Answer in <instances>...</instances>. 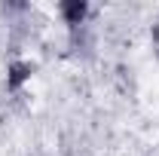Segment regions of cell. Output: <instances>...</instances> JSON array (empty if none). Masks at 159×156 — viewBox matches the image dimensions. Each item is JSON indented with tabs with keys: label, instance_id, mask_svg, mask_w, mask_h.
<instances>
[{
	"label": "cell",
	"instance_id": "cell-2",
	"mask_svg": "<svg viewBox=\"0 0 159 156\" xmlns=\"http://www.w3.org/2000/svg\"><path fill=\"white\" fill-rule=\"evenodd\" d=\"M34 71H37L34 61H25V58L9 61V67H6V89L9 92H21V86L34 77Z\"/></svg>",
	"mask_w": 159,
	"mask_h": 156
},
{
	"label": "cell",
	"instance_id": "cell-3",
	"mask_svg": "<svg viewBox=\"0 0 159 156\" xmlns=\"http://www.w3.org/2000/svg\"><path fill=\"white\" fill-rule=\"evenodd\" d=\"M153 46H156V55H159V19H156V25H153Z\"/></svg>",
	"mask_w": 159,
	"mask_h": 156
},
{
	"label": "cell",
	"instance_id": "cell-1",
	"mask_svg": "<svg viewBox=\"0 0 159 156\" xmlns=\"http://www.w3.org/2000/svg\"><path fill=\"white\" fill-rule=\"evenodd\" d=\"M58 16L61 21L67 25V31H80L89 25V16H92V6L86 0H64L58 6Z\"/></svg>",
	"mask_w": 159,
	"mask_h": 156
}]
</instances>
